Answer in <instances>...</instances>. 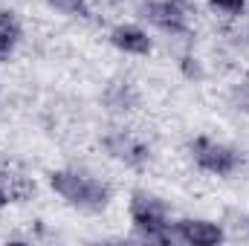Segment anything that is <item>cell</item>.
Segmentation results:
<instances>
[{"label":"cell","mask_w":249,"mask_h":246,"mask_svg":"<svg viewBox=\"0 0 249 246\" xmlns=\"http://www.w3.org/2000/svg\"><path fill=\"white\" fill-rule=\"evenodd\" d=\"M50 185L67 206L81 209V211H105L110 206V197H113L107 183L93 180V177L78 174V171H53Z\"/></svg>","instance_id":"cell-1"},{"label":"cell","mask_w":249,"mask_h":246,"mask_svg":"<svg viewBox=\"0 0 249 246\" xmlns=\"http://www.w3.org/2000/svg\"><path fill=\"white\" fill-rule=\"evenodd\" d=\"M6 203H9V194H6V191H3V188H0V209H3V206H6Z\"/></svg>","instance_id":"cell-13"},{"label":"cell","mask_w":249,"mask_h":246,"mask_svg":"<svg viewBox=\"0 0 249 246\" xmlns=\"http://www.w3.org/2000/svg\"><path fill=\"white\" fill-rule=\"evenodd\" d=\"M209 6H212L214 12L226 15V18H238V15H244L247 0H209Z\"/></svg>","instance_id":"cell-11"},{"label":"cell","mask_w":249,"mask_h":246,"mask_svg":"<svg viewBox=\"0 0 249 246\" xmlns=\"http://www.w3.org/2000/svg\"><path fill=\"white\" fill-rule=\"evenodd\" d=\"M20 41V20L15 12L0 9V58H9Z\"/></svg>","instance_id":"cell-8"},{"label":"cell","mask_w":249,"mask_h":246,"mask_svg":"<svg viewBox=\"0 0 249 246\" xmlns=\"http://www.w3.org/2000/svg\"><path fill=\"white\" fill-rule=\"evenodd\" d=\"M174 235L191 246H217L223 241V229L212 220H180Z\"/></svg>","instance_id":"cell-5"},{"label":"cell","mask_w":249,"mask_h":246,"mask_svg":"<svg viewBox=\"0 0 249 246\" xmlns=\"http://www.w3.org/2000/svg\"><path fill=\"white\" fill-rule=\"evenodd\" d=\"M55 12H61V15H70V18H87L90 15V6H87V0H47Z\"/></svg>","instance_id":"cell-10"},{"label":"cell","mask_w":249,"mask_h":246,"mask_svg":"<svg viewBox=\"0 0 249 246\" xmlns=\"http://www.w3.org/2000/svg\"><path fill=\"white\" fill-rule=\"evenodd\" d=\"M238 102L244 105V110H249V87H244V93L238 96Z\"/></svg>","instance_id":"cell-12"},{"label":"cell","mask_w":249,"mask_h":246,"mask_svg":"<svg viewBox=\"0 0 249 246\" xmlns=\"http://www.w3.org/2000/svg\"><path fill=\"white\" fill-rule=\"evenodd\" d=\"M110 44L119 50V53H127V55H148L151 53V38L145 29L139 26H130V23H122L110 32Z\"/></svg>","instance_id":"cell-7"},{"label":"cell","mask_w":249,"mask_h":246,"mask_svg":"<svg viewBox=\"0 0 249 246\" xmlns=\"http://www.w3.org/2000/svg\"><path fill=\"white\" fill-rule=\"evenodd\" d=\"M247 229H249V220H247Z\"/></svg>","instance_id":"cell-14"},{"label":"cell","mask_w":249,"mask_h":246,"mask_svg":"<svg viewBox=\"0 0 249 246\" xmlns=\"http://www.w3.org/2000/svg\"><path fill=\"white\" fill-rule=\"evenodd\" d=\"M105 148H107V154H110L113 159H119L124 165H142V162H148V154H151L139 139H133V136H127V133L107 136V139H105Z\"/></svg>","instance_id":"cell-6"},{"label":"cell","mask_w":249,"mask_h":246,"mask_svg":"<svg viewBox=\"0 0 249 246\" xmlns=\"http://www.w3.org/2000/svg\"><path fill=\"white\" fill-rule=\"evenodd\" d=\"M105 102L113 107V110H130V102H133V93L127 84H113L105 96Z\"/></svg>","instance_id":"cell-9"},{"label":"cell","mask_w":249,"mask_h":246,"mask_svg":"<svg viewBox=\"0 0 249 246\" xmlns=\"http://www.w3.org/2000/svg\"><path fill=\"white\" fill-rule=\"evenodd\" d=\"M142 12H145V18H148L154 26H160L162 32H171V35L188 32V15L177 0H151V3H145Z\"/></svg>","instance_id":"cell-4"},{"label":"cell","mask_w":249,"mask_h":246,"mask_svg":"<svg viewBox=\"0 0 249 246\" xmlns=\"http://www.w3.org/2000/svg\"><path fill=\"white\" fill-rule=\"evenodd\" d=\"M191 157L203 171L217 174V177H229L241 165V154L235 148H229L223 142H214V139H206V136H197L191 142Z\"/></svg>","instance_id":"cell-3"},{"label":"cell","mask_w":249,"mask_h":246,"mask_svg":"<svg viewBox=\"0 0 249 246\" xmlns=\"http://www.w3.org/2000/svg\"><path fill=\"white\" fill-rule=\"evenodd\" d=\"M130 220H133V229L145 241H171L174 238L165 206L157 197L145 194V191L133 194V200H130Z\"/></svg>","instance_id":"cell-2"}]
</instances>
